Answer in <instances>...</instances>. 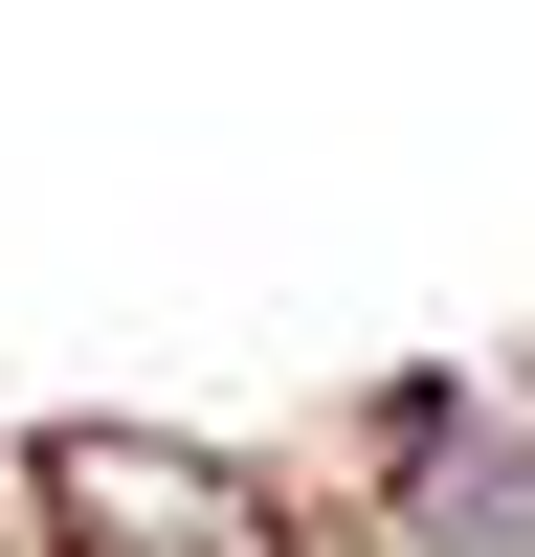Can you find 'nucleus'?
I'll return each instance as SVG.
<instances>
[{"label":"nucleus","instance_id":"obj_1","mask_svg":"<svg viewBox=\"0 0 535 557\" xmlns=\"http://www.w3.org/2000/svg\"><path fill=\"white\" fill-rule=\"evenodd\" d=\"M380 557H535V446H513V424H401Z\"/></svg>","mask_w":535,"mask_h":557}]
</instances>
